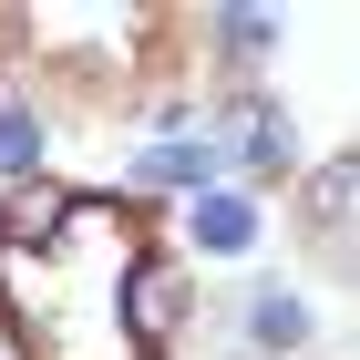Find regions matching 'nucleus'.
Segmentation results:
<instances>
[{
	"mask_svg": "<svg viewBox=\"0 0 360 360\" xmlns=\"http://www.w3.org/2000/svg\"><path fill=\"white\" fill-rule=\"evenodd\" d=\"M124 319H134L144 350L175 340V319H186V278H175V257H134V278H124Z\"/></svg>",
	"mask_w": 360,
	"mask_h": 360,
	"instance_id": "nucleus-1",
	"label": "nucleus"
},
{
	"mask_svg": "<svg viewBox=\"0 0 360 360\" xmlns=\"http://www.w3.org/2000/svg\"><path fill=\"white\" fill-rule=\"evenodd\" d=\"M195 237H206L217 257H237L257 237V206H248V195H195Z\"/></svg>",
	"mask_w": 360,
	"mask_h": 360,
	"instance_id": "nucleus-2",
	"label": "nucleus"
},
{
	"mask_svg": "<svg viewBox=\"0 0 360 360\" xmlns=\"http://www.w3.org/2000/svg\"><path fill=\"white\" fill-rule=\"evenodd\" d=\"M248 113V124H237V155H248V165H288V113L278 103H237Z\"/></svg>",
	"mask_w": 360,
	"mask_h": 360,
	"instance_id": "nucleus-3",
	"label": "nucleus"
},
{
	"mask_svg": "<svg viewBox=\"0 0 360 360\" xmlns=\"http://www.w3.org/2000/svg\"><path fill=\"white\" fill-rule=\"evenodd\" d=\"M350 186H360L350 155H340V165H319V186H309V226H340V217H350Z\"/></svg>",
	"mask_w": 360,
	"mask_h": 360,
	"instance_id": "nucleus-4",
	"label": "nucleus"
},
{
	"mask_svg": "<svg viewBox=\"0 0 360 360\" xmlns=\"http://www.w3.org/2000/svg\"><path fill=\"white\" fill-rule=\"evenodd\" d=\"M21 165H41V124L21 103H0V175H21Z\"/></svg>",
	"mask_w": 360,
	"mask_h": 360,
	"instance_id": "nucleus-5",
	"label": "nucleus"
},
{
	"mask_svg": "<svg viewBox=\"0 0 360 360\" xmlns=\"http://www.w3.org/2000/svg\"><path fill=\"white\" fill-rule=\"evenodd\" d=\"M144 175H155V186H206V175H217V144H165Z\"/></svg>",
	"mask_w": 360,
	"mask_h": 360,
	"instance_id": "nucleus-6",
	"label": "nucleus"
},
{
	"mask_svg": "<svg viewBox=\"0 0 360 360\" xmlns=\"http://www.w3.org/2000/svg\"><path fill=\"white\" fill-rule=\"evenodd\" d=\"M257 340H268V350H299V340H309L299 299H257Z\"/></svg>",
	"mask_w": 360,
	"mask_h": 360,
	"instance_id": "nucleus-7",
	"label": "nucleus"
},
{
	"mask_svg": "<svg viewBox=\"0 0 360 360\" xmlns=\"http://www.w3.org/2000/svg\"><path fill=\"white\" fill-rule=\"evenodd\" d=\"M217 31L237 41V52H268V41H278V11H217Z\"/></svg>",
	"mask_w": 360,
	"mask_h": 360,
	"instance_id": "nucleus-8",
	"label": "nucleus"
}]
</instances>
